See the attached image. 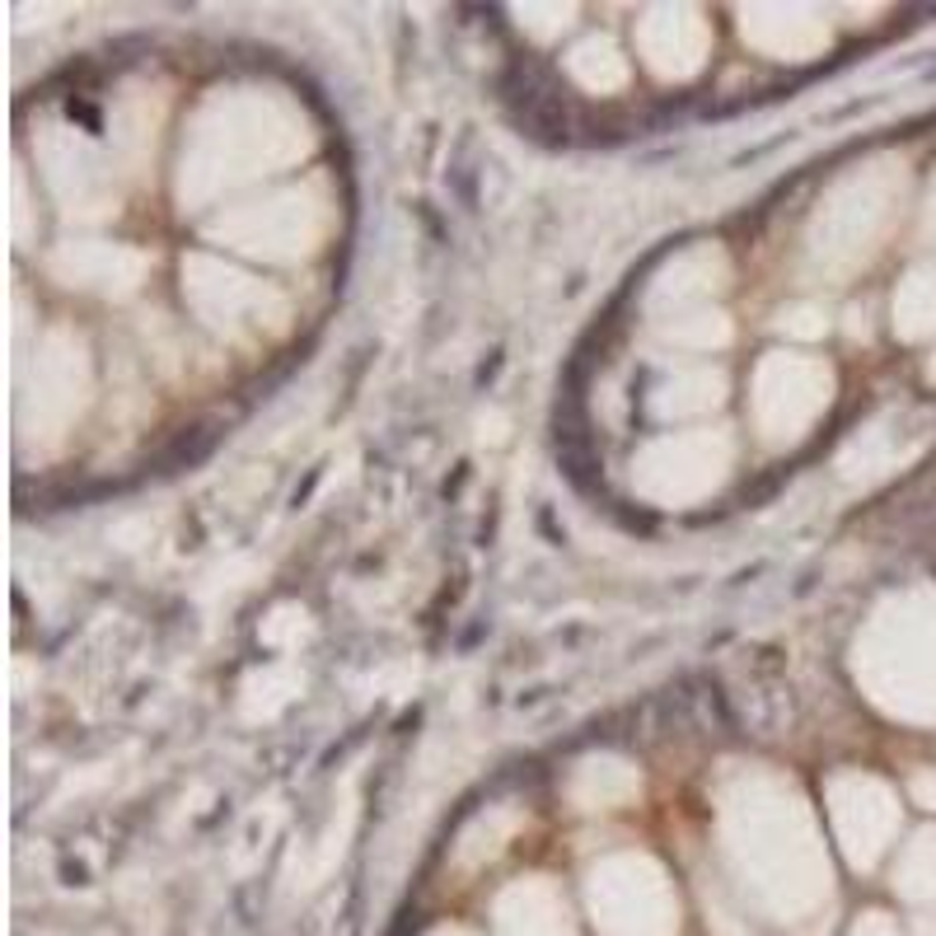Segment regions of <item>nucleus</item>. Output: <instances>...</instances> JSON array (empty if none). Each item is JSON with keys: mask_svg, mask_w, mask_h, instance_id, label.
<instances>
[{"mask_svg": "<svg viewBox=\"0 0 936 936\" xmlns=\"http://www.w3.org/2000/svg\"><path fill=\"white\" fill-rule=\"evenodd\" d=\"M501 104L511 122L543 146H566L577 131V104L539 61H511L501 76Z\"/></svg>", "mask_w": 936, "mask_h": 936, "instance_id": "obj_1", "label": "nucleus"}]
</instances>
